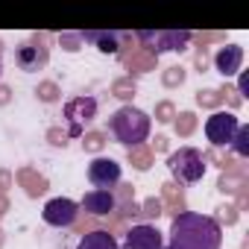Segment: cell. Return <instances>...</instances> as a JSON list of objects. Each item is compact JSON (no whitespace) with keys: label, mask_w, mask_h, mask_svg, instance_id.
<instances>
[{"label":"cell","mask_w":249,"mask_h":249,"mask_svg":"<svg viewBox=\"0 0 249 249\" xmlns=\"http://www.w3.org/2000/svg\"><path fill=\"white\" fill-rule=\"evenodd\" d=\"M164 246L167 249H220L223 246V229L208 214L182 211L179 217H173Z\"/></svg>","instance_id":"1"},{"label":"cell","mask_w":249,"mask_h":249,"mask_svg":"<svg viewBox=\"0 0 249 249\" xmlns=\"http://www.w3.org/2000/svg\"><path fill=\"white\" fill-rule=\"evenodd\" d=\"M150 129H153L150 114L141 111V108H135V106H120L108 117V132L123 147H138V144H144L150 138Z\"/></svg>","instance_id":"2"},{"label":"cell","mask_w":249,"mask_h":249,"mask_svg":"<svg viewBox=\"0 0 249 249\" xmlns=\"http://www.w3.org/2000/svg\"><path fill=\"white\" fill-rule=\"evenodd\" d=\"M167 170L179 185H196L205 176V159L196 147H179L167 159Z\"/></svg>","instance_id":"3"},{"label":"cell","mask_w":249,"mask_h":249,"mask_svg":"<svg viewBox=\"0 0 249 249\" xmlns=\"http://www.w3.org/2000/svg\"><path fill=\"white\" fill-rule=\"evenodd\" d=\"M138 38L150 44L156 53H182L188 50L194 36L188 30H156V33H138Z\"/></svg>","instance_id":"4"},{"label":"cell","mask_w":249,"mask_h":249,"mask_svg":"<svg viewBox=\"0 0 249 249\" xmlns=\"http://www.w3.org/2000/svg\"><path fill=\"white\" fill-rule=\"evenodd\" d=\"M47 62H50V50L44 47L41 36H36V38H30V41H24V44L15 47V65L24 73H36V71L47 68Z\"/></svg>","instance_id":"5"},{"label":"cell","mask_w":249,"mask_h":249,"mask_svg":"<svg viewBox=\"0 0 249 249\" xmlns=\"http://www.w3.org/2000/svg\"><path fill=\"white\" fill-rule=\"evenodd\" d=\"M94 117H97V100L94 97H73L65 103V120L71 123V129H68L71 138H79L82 126L91 123Z\"/></svg>","instance_id":"6"},{"label":"cell","mask_w":249,"mask_h":249,"mask_svg":"<svg viewBox=\"0 0 249 249\" xmlns=\"http://www.w3.org/2000/svg\"><path fill=\"white\" fill-rule=\"evenodd\" d=\"M240 126V120L231 114V111H214L208 120H205V138L214 144V147H229L234 132Z\"/></svg>","instance_id":"7"},{"label":"cell","mask_w":249,"mask_h":249,"mask_svg":"<svg viewBox=\"0 0 249 249\" xmlns=\"http://www.w3.org/2000/svg\"><path fill=\"white\" fill-rule=\"evenodd\" d=\"M41 217H44V223L53 226V229H68V226H73L76 217H79V202H73V199H68V196H56V199H50V202L44 205Z\"/></svg>","instance_id":"8"},{"label":"cell","mask_w":249,"mask_h":249,"mask_svg":"<svg viewBox=\"0 0 249 249\" xmlns=\"http://www.w3.org/2000/svg\"><path fill=\"white\" fill-rule=\"evenodd\" d=\"M123 170L114 159H94L88 164V182L97 188V191H111L117 182H120Z\"/></svg>","instance_id":"9"},{"label":"cell","mask_w":249,"mask_h":249,"mask_svg":"<svg viewBox=\"0 0 249 249\" xmlns=\"http://www.w3.org/2000/svg\"><path fill=\"white\" fill-rule=\"evenodd\" d=\"M120 249H164V234L150 226V223H141V226H132L123 237V246Z\"/></svg>","instance_id":"10"},{"label":"cell","mask_w":249,"mask_h":249,"mask_svg":"<svg viewBox=\"0 0 249 249\" xmlns=\"http://www.w3.org/2000/svg\"><path fill=\"white\" fill-rule=\"evenodd\" d=\"M243 68V47L240 44H226L214 53V71L220 76H234Z\"/></svg>","instance_id":"11"},{"label":"cell","mask_w":249,"mask_h":249,"mask_svg":"<svg viewBox=\"0 0 249 249\" xmlns=\"http://www.w3.org/2000/svg\"><path fill=\"white\" fill-rule=\"evenodd\" d=\"M79 208L88 211V214H94V217H103V214L114 211V196H111V191H97V188H94V191H88V194L82 196Z\"/></svg>","instance_id":"12"},{"label":"cell","mask_w":249,"mask_h":249,"mask_svg":"<svg viewBox=\"0 0 249 249\" xmlns=\"http://www.w3.org/2000/svg\"><path fill=\"white\" fill-rule=\"evenodd\" d=\"M82 38L85 41H91L100 53H120V33H114V30H88V33H82Z\"/></svg>","instance_id":"13"},{"label":"cell","mask_w":249,"mask_h":249,"mask_svg":"<svg viewBox=\"0 0 249 249\" xmlns=\"http://www.w3.org/2000/svg\"><path fill=\"white\" fill-rule=\"evenodd\" d=\"M76 249H120V243L114 240V234H108V231L97 229V231L82 234V237H79V243H76Z\"/></svg>","instance_id":"14"},{"label":"cell","mask_w":249,"mask_h":249,"mask_svg":"<svg viewBox=\"0 0 249 249\" xmlns=\"http://www.w3.org/2000/svg\"><path fill=\"white\" fill-rule=\"evenodd\" d=\"M229 147H231L240 159L249 156V126H246V123H240V126H237V132H234V138H231Z\"/></svg>","instance_id":"15"},{"label":"cell","mask_w":249,"mask_h":249,"mask_svg":"<svg viewBox=\"0 0 249 249\" xmlns=\"http://www.w3.org/2000/svg\"><path fill=\"white\" fill-rule=\"evenodd\" d=\"M237 88H240V94H246V91H249V76H246V73H240V82H237Z\"/></svg>","instance_id":"16"},{"label":"cell","mask_w":249,"mask_h":249,"mask_svg":"<svg viewBox=\"0 0 249 249\" xmlns=\"http://www.w3.org/2000/svg\"><path fill=\"white\" fill-rule=\"evenodd\" d=\"M0 76H3V59H0Z\"/></svg>","instance_id":"17"},{"label":"cell","mask_w":249,"mask_h":249,"mask_svg":"<svg viewBox=\"0 0 249 249\" xmlns=\"http://www.w3.org/2000/svg\"><path fill=\"white\" fill-rule=\"evenodd\" d=\"M164 249H167V246H164Z\"/></svg>","instance_id":"18"}]
</instances>
